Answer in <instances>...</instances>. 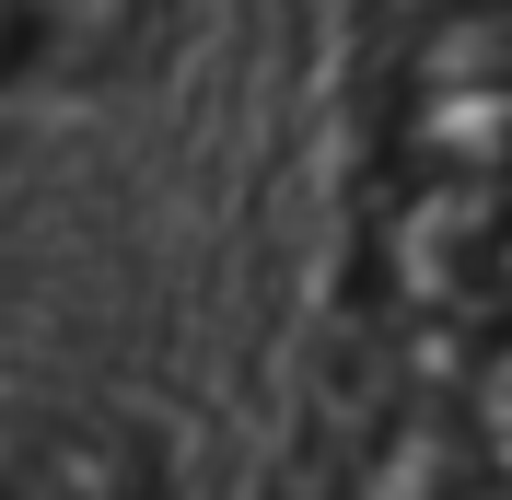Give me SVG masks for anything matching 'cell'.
<instances>
[{
    "instance_id": "6da1fadb",
    "label": "cell",
    "mask_w": 512,
    "mask_h": 500,
    "mask_svg": "<svg viewBox=\"0 0 512 500\" xmlns=\"http://www.w3.org/2000/svg\"><path fill=\"white\" fill-rule=\"evenodd\" d=\"M361 303L454 349L512 326V0L384 24Z\"/></svg>"
},
{
    "instance_id": "7a4b0ae2",
    "label": "cell",
    "mask_w": 512,
    "mask_h": 500,
    "mask_svg": "<svg viewBox=\"0 0 512 500\" xmlns=\"http://www.w3.org/2000/svg\"><path fill=\"white\" fill-rule=\"evenodd\" d=\"M163 35V0H0V94L105 82Z\"/></svg>"
},
{
    "instance_id": "3957f363",
    "label": "cell",
    "mask_w": 512,
    "mask_h": 500,
    "mask_svg": "<svg viewBox=\"0 0 512 500\" xmlns=\"http://www.w3.org/2000/svg\"><path fill=\"white\" fill-rule=\"evenodd\" d=\"M0 500H163V466L128 419H35L0 442Z\"/></svg>"
}]
</instances>
